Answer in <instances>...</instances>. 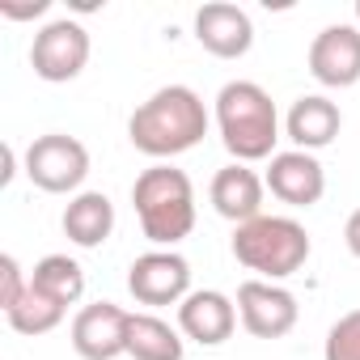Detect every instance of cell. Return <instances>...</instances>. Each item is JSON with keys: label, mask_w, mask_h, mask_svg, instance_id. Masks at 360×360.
I'll list each match as a JSON object with an SVG mask.
<instances>
[{"label": "cell", "mask_w": 360, "mask_h": 360, "mask_svg": "<svg viewBox=\"0 0 360 360\" xmlns=\"http://www.w3.org/2000/svg\"><path fill=\"white\" fill-rule=\"evenodd\" d=\"M85 174H89V148L77 136L51 131V136H39L26 148V178L47 195L77 191L85 183Z\"/></svg>", "instance_id": "5"}, {"label": "cell", "mask_w": 360, "mask_h": 360, "mask_svg": "<svg viewBox=\"0 0 360 360\" xmlns=\"http://www.w3.org/2000/svg\"><path fill=\"white\" fill-rule=\"evenodd\" d=\"M131 204L140 217V229L153 246H178L191 238L195 229V187L183 169H174L165 161L148 165L131 183Z\"/></svg>", "instance_id": "2"}, {"label": "cell", "mask_w": 360, "mask_h": 360, "mask_svg": "<svg viewBox=\"0 0 360 360\" xmlns=\"http://www.w3.org/2000/svg\"><path fill=\"white\" fill-rule=\"evenodd\" d=\"M51 0H30V5H9V0H0V13L9 22H26V18H43Z\"/></svg>", "instance_id": "22"}, {"label": "cell", "mask_w": 360, "mask_h": 360, "mask_svg": "<svg viewBox=\"0 0 360 360\" xmlns=\"http://www.w3.org/2000/svg\"><path fill=\"white\" fill-rule=\"evenodd\" d=\"M127 322L131 314L115 301H94L72 318V347L81 360H115L127 356Z\"/></svg>", "instance_id": "9"}, {"label": "cell", "mask_w": 360, "mask_h": 360, "mask_svg": "<svg viewBox=\"0 0 360 360\" xmlns=\"http://www.w3.org/2000/svg\"><path fill=\"white\" fill-rule=\"evenodd\" d=\"M238 318L255 339H284L297 326L301 309L288 288H280L271 280H246L238 288Z\"/></svg>", "instance_id": "8"}, {"label": "cell", "mask_w": 360, "mask_h": 360, "mask_svg": "<svg viewBox=\"0 0 360 360\" xmlns=\"http://www.w3.org/2000/svg\"><path fill=\"white\" fill-rule=\"evenodd\" d=\"M195 39L217 60H242L255 47V22L246 9L217 0V5H204L195 13Z\"/></svg>", "instance_id": "12"}, {"label": "cell", "mask_w": 360, "mask_h": 360, "mask_svg": "<svg viewBox=\"0 0 360 360\" xmlns=\"http://www.w3.org/2000/svg\"><path fill=\"white\" fill-rule=\"evenodd\" d=\"M309 77L326 89H347L360 81V26H326L309 43Z\"/></svg>", "instance_id": "10"}, {"label": "cell", "mask_w": 360, "mask_h": 360, "mask_svg": "<svg viewBox=\"0 0 360 360\" xmlns=\"http://www.w3.org/2000/svg\"><path fill=\"white\" fill-rule=\"evenodd\" d=\"M322 360H360V309H347V314L326 330Z\"/></svg>", "instance_id": "20"}, {"label": "cell", "mask_w": 360, "mask_h": 360, "mask_svg": "<svg viewBox=\"0 0 360 360\" xmlns=\"http://www.w3.org/2000/svg\"><path fill=\"white\" fill-rule=\"evenodd\" d=\"M85 64H89V30L72 18L47 22L30 43V68H34V77L51 81V85L77 81L85 72Z\"/></svg>", "instance_id": "6"}, {"label": "cell", "mask_w": 360, "mask_h": 360, "mask_svg": "<svg viewBox=\"0 0 360 360\" xmlns=\"http://www.w3.org/2000/svg\"><path fill=\"white\" fill-rule=\"evenodd\" d=\"M343 242H347V250L360 259V208L347 217V225H343Z\"/></svg>", "instance_id": "23"}, {"label": "cell", "mask_w": 360, "mask_h": 360, "mask_svg": "<svg viewBox=\"0 0 360 360\" xmlns=\"http://www.w3.org/2000/svg\"><path fill=\"white\" fill-rule=\"evenodd\" d=\"M217 127L225 148L233 153V161L250 165V161H267L276 157V140H280V115L276 102L263 85L255 81H229L217 94Z\"/></svg>", "instance_id": "3"}, {"label": "cell", "mask_w": 360, "mask_h": 360, "mask_svg": "<svg viewBox=\"0 0 360 360\" xmlns=\"http://www.w3.org/2000/svg\"><path fill=\"white\" fill-rule=\"evenodd\" d=\"M267 191L288 204V208H314L322 195H326V169L314 153H301V148H288V153H276L271 165H267Z\"/></svg>", "instance_id": "11"}, {"label": "cell", "mask_w": 360, "mask_h": 360, "mask_svg": "<svg viewBox=\"0 0 360 360\" xmlns=\"http://www.w3.org/2000/svg\"><path fill=\"white\" fill-rule=\"evenodd\" d=\"M30 284H34L43 297L60 301L64 309L85 297V271H81V263L68 259V255H47V259H39L34 271H30Z\"/></svg>", "instance_id": "18"}, {"label": "cell", "mask_w": 360, "mask_h": 360, "mask_svg": "<svg viewBox=\"0 0 360 360\" xmlns=\"http://www.w3.org/2000/svg\"><path fill=\"white\" fill-rule=\"evenodd\" d=\"M64 314H68V309H64L60 301L43 297V292L30 284V288H26V297H22L5 318H9V326H13L18 335H47V330H56V326L64 322Z\"/></svg>", "instance_id": "19"}, {"label": "cell", "mask_w": 360, "mask_h": 360, "mask_svg": "<svg viewBox=\"0 0 360 360\" xmlns=\"http://www.w3.org/2000/svg\"><path fill=\"white\" fill-rule=\"evenodd\" d=\"M309 233L292 217H255L233 229V259L263 280H288L309 259Z\"/></svg>", "instance_id": "4"}, {"label": "cell", "mask_w": 360, "mask_h": 360, "mask_svg": "<svg viewBox=\"0 0 360 360\" xmlns=\"http://www.w3.org/2000/svg\"><path fill=\"white\" fill-rule=\"evenodd\" d=\"M339 127H343V115H339V106H335L330 98H322V94L297 98L292 110H288V119H284V131H288V140H292L301 153H318V148L335 144Z\"/></svg>", "instance_id": "15"}, {"label": "cell", "mask_w": 360, "mask_h": 360, "mask_svg": "<svg viewBox=\"0 0 360 360\" xmlns=\"http://www.w3.org/2000/svg\"><path fill=\"white\" fill-rule=\"evenodd\" d=\"M26 288H30V276H22V263L13 255H5V259H0V309L9 314L26 297Z\"/></svg>", "instance_id": "21"}, {"label": "cell", "mask_w": 360, "mask_h": 360, "mask_svg": "<svg viewBox=\"0 0 360 360\" xmlns=\"http://www.w3.org/2000/svg\"><path fill=\"white\" fill-rule=\"evenodd\" d=\"M127 292L140 305H183L191 297V263L178 250H148L127 267Z\"/></svg>", "instance_id": "7"}, {"label": "cell", "mask_w": 360, "mask_h": 360, "mask_svg": "<svg viewBox=\"0 0 360 360\" xmlns=\"http://www.w3.org/2000/svg\"><path fill=\"white\" fill-rule=\"evenodd\" d=\"M187 343L165 318L157 314H131L127 322V356L131 360H183Z\"/></svg>", "instance_id": "17"}, {"label": "cell", "mask_w": 360, "mask_h": 360, "mask_svg": "<svg viewBox=\"0 0 360 360\" xmlns=\"http://www.w3.org/2000/svg\"><path fill=\"white\" fill-rule=\"evenodd\" d=\"M356 22H360V0H356Z\"/></svg>", "instance_id": "24"}, {"label": "cell", "mask_w": 360, "mask_h": 360, "mask_svg": "<svg viewBox=\"0 0 360 360\" xmlns=\"http://www.w3.org/2000/svg\"><path fill=\"white\" fill-rule=\"evenodd\" d=\"M64 233L81 250H98L115 233V204L102 191H81L64 208Z\"/></svg>", "instance_id": "16"}, {"label": "cell", "mask_w": 360, "mask_h": 360, "mask_svg": "<svg viewBox=\"0 0 360 360\" xmlns=\"http://www.w3.org/2000/svg\"><path fill=\"white\" fill-rule=\"evenodd\" d=\"M178 330L204 347H221L238 330V301H229L217 288H195L178 305Z\"/></svg>", "instance_id": "13"}, {"label": "cell", "mask_w": 360, "mask_h": 360, "mask_svg": "<svg viewBox=\"0 0 360 360\" xmlns=\"http://www.w3.org/2000/svg\"><path fill=\"white\" fill-rule=\"evenodd\" d=\"M204 136H208V106L191 85H161L127 119V140L153 161L187 153Z\"/></svg>", "instance_id": "1"}, {"label": "cell", "mask_w": 360, "mask_h": 360, "mask_svg": "<svg viewBox=\"0 0 360 360\" xmlns=\"http://www.w3.org/2000/svg\"><path fill=\"white\" fill-rule=\"evenodd\" d=\"M263 191H267V183L250 169V165H242V161H233V165H225V169H217V178H212V208L225 217V221H233V225H246V221H255V217H263Z\"/></svg>", "instance_id": "14"}]
</instances>
